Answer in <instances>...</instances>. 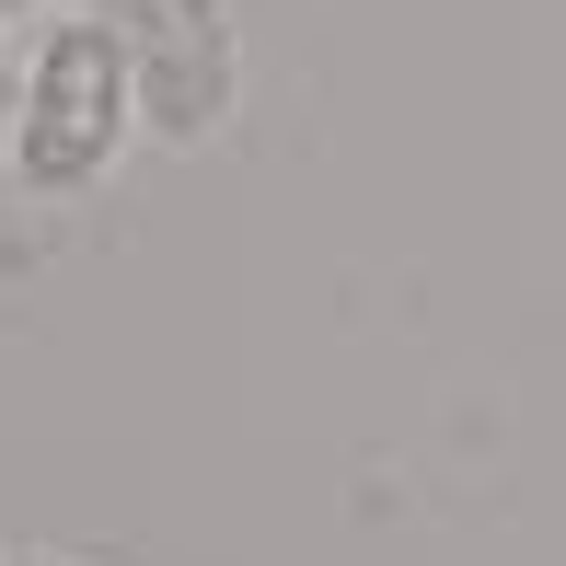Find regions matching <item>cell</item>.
Segmentation results:
<instances>
[{
  "label": "cell",
  "mask_w": 566,
  "mask_h": 566,
  "mask_svg": "<svg viewBox=\"0 0 566 566\" xmlns=\"http://www.w3.org/2000/svg\"><path fill=\"white\" fill-rule=\"evenodd\" d=\"M127 105H139V82H127V46L105 35V23H93V12L46 23L35 59H23V105H12V174H23V197L105 186V163L127 150Z\"/></svg>",
  "instance_id": "6da1fadb"
},
{
  "label": "cell",
  "mask_w": 566,
  "mask_h": 566,
  "mask_svg": "<svg viewBox=\"0 0 566 566\" xmlns=\"http://www.w3.org/2000/svg\"><path fill=\"white\" fill-rule=\"evenodd\" d=\"M82 12L127 46L139 116L163 127V139H209V127H231L243 59H231V12H220V0H82Z\"/></svg>",
  "instance_id": "7a4b0ae2"
},
{
  "label": "cell",
  "mask_w": 566,
  "mask_h": 566,
  "mask_svg": "<svg viewBox=\"0 0 566 566\" xmlns=\"http://www.w3.org/2000/svg\"><path fill=\"white\" fill-rule=\"evenodd\" d=\"M12 566H70V555H12Z\"/></svg>",
  "instance_id": "3957f363"
},
{
  "label": "cell",
  "mask_w": 566,
  "mask_h": 566,
  "mask_svg": "<svg viewBox=\"0 0 566 566\" xmlns=\"http://www.w3.org/2000/svg\"><path fill=\"white\" fill-rule=\"evenodd\" d=\"M0 12H23V0H0Z\"/></svg>",
  "instance_id": "277c9868"
}]
</instances>
